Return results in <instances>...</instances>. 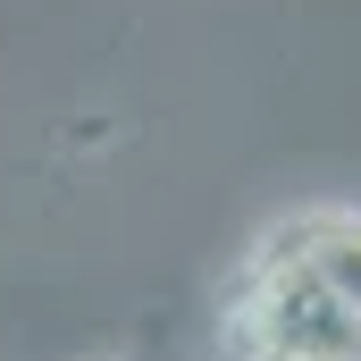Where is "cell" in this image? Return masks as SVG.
<instances>
[{
	"label": "cell",
	"mask_w": 361,
	"mask_h": 361,
	"mask_svg": "<svg viewBox=\"0 0 361 361\" xmlns=\"http://www.w3.org/2000/svg\"><path fill=\"white\" fill-rule=\"evenodd\" d=\"M235 345L244 361H361V319L336 294H319L286 252H261L235 302Z\"/></svg>",
	"instance_id": "1"
},
{
	"label": "cell",
	"mask_w": 361,
	"mask_h": 361,
	"mask_svg": "<svg viewBox=\"0 0 361 361\" xmlns=\"http://www.w3.org/2000/svg\"><path fill=\"white\" fill-rule=\"evenodd\" d=\"M269 252H286L319 294H336L361 319V210H311V219H294V227L277 235Z\"/></svg>",
	"instance_id": "2"
}]
</instances>
